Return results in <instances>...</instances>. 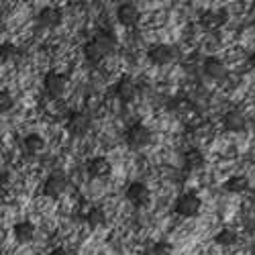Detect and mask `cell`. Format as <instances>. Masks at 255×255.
Segmentation results:
<instances>
[{"mask_svg": "<svg viewBox=\"0 0 255 255\" xmlns=\"http://www.w3.org/2000/svg\"><path fill=\"white\" fill-rule=\"evenodd\" d=\"M117 49V37L113 31H98L86 45H84V57L90 63H100L104 57L113 55Z\"/></svg>", "mask_w": 255, "mask_h": 255, "instance_id": "1", "label": "cell"}, {"mask_svg": "<svg viewBox=\"0 0 255 255\" xmlns=\"http://www.w3.org/2000/svg\"><path fill=\"white\" fill-rule=\"evenodd\" d=\"M125 141H127V145H129L131 149L139 151V149H143V147L151 141V131L147 129V127H145L143 123H135V125L131 127V129L127 131Z\"/></svg>", "mask_w": 255, "mask_h": 255, "instance_id": "2", "label": "cell"}, {"mask_svg": "<svg viewBox=\"0 0 255 255\" xmlns=\"http://www.w3.org/2000/svg\"><path fill=\"white\" fill-rule=\"evenodd\" d=\"M90 117L86 113H72L68 117V123H66V129L72 137H84L88 135L90 131Z\"/></svg>", "mask_w": 255, "mask_h": 255, "instance_id": "3", "label": "cell"}, {"mask_svg": "<svg viewBox=\"0 0 255 255\" xmlns=\"http://www.w3.org/2000/svg\"><path fill=\"white\" fill-rule=\"evenodd\" d=\"M66 84H68L66 76H61V74H57V72H47V74H45V80H43L45 92H47V96L53 98V100H57V98L63 96V92H66Z\"/></svg>", "mask_w": 255, "mask_h": 255, "instance_id": "4", "label": "cell"}, {"mask_svg": "<svg viewBox=\"0 0 255 255\" xmlns=\"http://www.w3.org/2000/svg\"><path fill=\"white\" fill-rule=\"evenodd\" d=\"M176 212L180 217H196L200 212V198L192 192H186L176 200Z\"/></svg>", "mask_w": 255, "mask_h": 255, "instance_id": "5", "label": "cell"}, {"mask_svg": "<svg viewBox=\"0 0 255 255\" xmlns=\"http://www.w3.org/2000/svg\"><path fill=\"white\" fill-rule=\"evenodd\" d=\"M147 57H149V61L155 63V66H165V63L174 61L176 49H174L172 45L157 43V45H151V47H149V51H147Z\"/></svg>", "mask_w": 255, "mask_h": 255, "instance_id": "6", "label": "cell"}, {"mask_svg": "<svg viewBox=\"0 0 255 255\" xmlns=\"http://www.w3.org/2000/svg\"><path fill=\"white\" fill-rule=\"evenodd\" d=\"M66 188H68L66 176H63L61 172H55V174H51V176L47 178V182H45V186H43V194H45L47 198L57 200L63 192H66Z\"/></svg>", "mask_w": 255, "mask_h": 255, "instance_id": "7", "label": "cell"}, {"mask_svg": "<svg viewBox=\"0 0 255 255\" xmlns=\"http://www.w3.org/2000/svg\"><path fill=\"white\" fill-rule=\"evenodd\" d=\"M117 18L119 23L125 25V27H135L141 18V12L137 8V4L133 2H123L119 8H117Z\"/></svg>", "mask_w": 255, "mask_h": 255, "instance_id": "8", "label": "cell"}, {"mask_svg": "<svg viewBox=\"0 0 255 255\" xmlns=\"http://www.w3.org/2000/svg\"><path fill=\"white\" fill-rule=\"evenodd\" d=\"M149 196H151L149 188H147L143 182H133V184H129V188H127V200L135 206H145L149 202Z\"/></svg>", "mask_w": 255, "mask_h": 255, "instance_id": "9", "label": "cell"}, {"mask_svg": "<svg viewBox=\"0 0 255 255\" xmlns=\"http://www.w3.org/2000/svg\"><path fill=\"white\" fill-rule=\"evenodd\" d=\"M227 10H208L200 16V25L204 31H217L227 23Z\"/></svg>", "mask_w": 255, "mask_h": 255, "instance_id": "10", "label": "cell"}, {"mask_svg": "<svg viewBox=\"0 0 255 255\" xmlns=\"http://www.w3.org/2000/svg\"><path fill=\"white\" fill-rule=\"evenodd\" d=\"M115 94H117V98H119L121 102H125V104L133 102L135 96H137V86H135V82H133L131 78H123V80H119V84L115 86Z\"/></svg>", "mask_w": 255, "mask_h": 255, "instance_id": "11", "label": "cell"}, {"mask_svg": "<svg viewBox=\"0 0 255 255\" xmlns=\"http://www.w3.org/2000/svg\"><path fill=\"white\" fill-rule=\"evenodd\" d=\"M37 23L43 29H53L61 23V10L55 6H45L41 8V12L37 14Z\"/></svg>", "mask_w": 255, "mask_h": 255, "instance_id": "12", "label": "cell"}, {"mask_svg": "<svg viewBox=\"0 0 255 255\" xmlns=\"http://www.w3.org/2000/svg\"><path fill=\"white\" fill-rule=\"evenodd\" d=\"M86 169H88V174L92 178H106V176L111 174L113 165H111V161L106 159V157H92L86 163Z\"/></svg>", "mask_w": 255, "mask_h": 255, "instance_id": "13", "label": "cell"}, {"mask_svg": "<svg viewBox=\"0 0 255 255\" xmlns=\"http://www.w3.org/2000/svg\"><path fill=\"white\" fill-rule=\"evenodd\" d=\"M204 74L210 78V80H223L227 76V68H225V63L219 59V57H208L204 61V66H202Z\"/></svg>", "mask_w": 255, "mask_h": 255, "instance_id": "14", "label": "cell"}, {"mask_svg": "<svg viewBox=\"0 0 255 255\" xmlns=\"http://www.w3.org/2000/svg\"><path fill=\"white\" fill-rule=\"evenodd\" d=\"M223 127L231 133H241L245 129V117L239 111H229L223 117Z\"/></svg>", "mask_w": 255, "mask_h": 255, "instance_id": "15", "label": "cell"}, {"mask_svg": "<svg viewBox=\"0 0 255 255\" xmlns=\"http://www.w3.org/2000/svg\"><path fill=\"white\" fill-rule=\"evenodd\" d=\"M33 237H35V225L33 223L23 221V223L14 225V239L18 243H29V241H33Z\"/></svg>", "mask_w": 255, "mask_h": 255, "instance_id": "16", "label": "cell"}, {"mask_svg": "<svg viewBox=\"0 0 255 255\" xmlns=\"http://www.w3.org/2000/svg\"><path fill=\"white\" fill-rule=\"evenodd\" d=\"M202 165H204V155L200 149H188L184 153V167L188 172H198Z\"/></svg>", "mask_w": 255, "mask_h": 255, "instance_id": "17", "label": "cell"}, {"mask_svg": "<svg viewBox=\"0 0 255 255\" xmlns=\"http://www.w3.org/2000/svg\"><path fill=\"white\" fill-rule=\"evenodd\" d=\"M223 188L227 190V192H231V194H241V192H245V190L249 188V180L245 176H231L223 184Z\"/></svg>", "mask_w": 255, "mask_h": 255, "instance_id": "18", "label": "cell"}, {"mask_svg": "<svg viewBox=\"0 0 255 255\" xmlns=\"http://www.w3.org/2000/svg\"><path fill=\"white\" fill-rule=\"evenodd\" d=\"M215 241H217L221 247H233V245L237 243V233L231 231V229H223V231L217 233Z\"/></svg>", "mask_w": 255, "mask_h": 255, "instance_id": "19", "label": "cell"}, {"mask_svg": "<svg viewBox=\"0 0 255 255\" xmlns=\"http://www.w3.org/2000/svg\"><path fill=\"white\" fill-rule=\"evenodd\" d=\"M23 147H25V151H29V153H39V151H43L45 141L41 139V135H29V137H25Z\"/></svg>", "mask_w": 255, "mask_h": 255, "instance_id": "20", "label": "cell"}, {"mask_svg": "<svg viewBox=\"0 0 255 255\" xmlns=\"http://www.w3.org/2000/svg\"><path fill=\"white\" fill-rule=\"evenodd\" d=\"M167 109L172 111V113H176V115H188L190 111H192V102L184 100V98H176V100L169 102Z\"/></svg>", "mask_w": 255, "mask_h": 255, "instance_id": "21", "label": "cell"}, {"mask_svg": "<svg viewBox=\"0 0 255 255\" xmlns=\"http://www.w3.org/2000/svg\"><path fill=\"white\" fill-rule=\"evenodd\" d=\"M86 223H88L92 229L100 227V225L104 223V210H102V208H98V206L90 208V210L86 212Z\"/></svg>", "mask_w": 255, "mask_h": 255, "instance_id": "22", "label": "cell"}, {"mask_svg": "<svg viewBox=\"0 0 255 255\" xmlns=\"http://www.w3.org/2000/svg\"><path fill=\"white\" fill-rule=\"evenodd\" d=\"M172 251H174V247L167 241H159L149 249V255H172Z\"/></svg>", "mask_w": 255, "mask_h": 255, "instance_id": "23", "label": "cell"}, {"mask_svg": "<svg viewBox=\"0 0 255 255\" xmlns=\"http://www.w3.org/2000/svg\"><path fill=\"white\" fill-rule=\"evenodd\" d=\"M0 55H2V61L14 59L18 55V47L12 45V43H2V47H0Z\"/></svg>", "mask_w": 255, "mask_h": 255, "instance_id": "24", "label": "cell"}, {"mask_svg": "<svg viewBox=\"0 0 255 255\" xmlns=\"http://www.w3.org/2000/svg\"><path fill=\"white\" fill-rule=\"evenodd\" d=\"M10 109H12V96L6 90H2V92H0V111L6 113Z\"/></svg>", "mask_w": 255, "mask_h": 255, "instance_id": "25", "label": "cell"}, {"mask_svg": "<svg viewBox=\"0 0 255 255\" xmlns=\"http://www.w3.org/2000/svg\"><path fill=\"white\" fill-rule=\"evenodd\" d=\"M49 255H72V253H70L68 249H63V247H55V249H53Z\"/></svg>", "mask_w": 255, "mask_h": 255, "instance_id": "26", "label": "cell"}, {"mask_svg": "<svg viewBox=\"0 0 255 255\" xmlns=\"http://www.w3.org/2000/svg\"><path fill=\"white\" fill-rule=\"evenodd\" d=\"M249 63H251V68H253V70H255V55H253V57H251V59H249Z\"/></svg>", "mask_w": 255, "mask_h": 255, "instance_id": "27", "label": "cell"}, {"mask_svg": "<svg viewBox=\"0 0 255 255\" xmlns=\"http://www.w3.org/2000/svg\"><path fill=\"white\" fill-rule=\"evenodd\" d=\"M253 6H255V2H253Z\"/></svg>", "mask_w": 255, "mask_h": 255, "instance_id": "28", "label": "cell"}]
</instances>
